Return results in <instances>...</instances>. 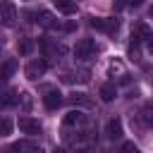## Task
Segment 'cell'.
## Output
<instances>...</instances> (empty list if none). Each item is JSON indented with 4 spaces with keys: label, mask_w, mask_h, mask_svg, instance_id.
Wrapping results in <instances>:
<instances>
[{
    "label": "cell",
    "mask_w": 153,
    "mask_h": 153,
    "mask_svg": "<svg viewBox=\"0 0 153 153\" xmlns=\"http://www.w3.org/2000/svg\"><path fill=\"white\" fill-rule=\"evenodd\" d=\"M55 153H65V151H62V148H57V151H55Z\"/></svg>",
    "instance_id": "obj_23"
},
{
    "label": "cell",
    "mask_w": 153,
    "mask_h": 153,
    "mask_svg": "<svg viewBox=\"0 0 153 153\" xmlns=\"http://www.w3.org/2000/svg\"><path fill=\"white\" fill-rule=\"evenodd\" d=\"M127 5H131V7H139V5H143V0H127Z\"/></svg>",
    "instance_id": "obj_20"
},
{
    "label": "cell",
    "mask_w": 153,
    "mask_h": 153,
    "mask_svg": "<svg viewBox=\"0 0 153 153\" xmlns=\"http://www.w3.org/2000/svg\"><path fill=\"white\" fill-rule=\"evenodd\" d=\"M14 69H17V60H14V57L5 60V62L0 65V81H7V79L14 74Z\"/></svg>",
    "instance_id": "obj_8"
},
{
    "label": "cell",
    "mask_w": 153,
    "mask_h": 153,
    "mask_svg": "<svg viewBox=\"0 0 153 153\" xmlns=\"http://www.w3.org/2000/svg\"><path fill=\"white\" fill-rule=\"evenodd\" d=\"M19 131L22 134H29V136H36L41 134V122L38 120H31V117H19Z\"/></svg>",
    "instance_id": "obj_4"
},
{
    "label": "cell",
    "mask_w": 153,
    "mask_h": 153,
    "mask_svg": "<svg viewBox=\"0 0 153 153\" xmlns=\"http://www.w3.org/2000/svg\"><path fill=\"white\" fill-rule=\"evenodd\" d=\"M96 53H98V45L91 38H81L74 45V57L76 60H91V57H96Z\"/></svg>",
    "instance_id": "obj_1"
},
{
    "label": "cell",
    "mask_w": 153,
    "mask_h": 153,
    "mask_svg": "<svg viewBox=\"0 0 153 153\" xmlns=\"http://www.w3.org/2000/svg\"><path fill=\"white\" fill-rule=\"evenodd\" d=\"M12 120H7V117H2L0 120V139H5V136H10L12 134Z\"/></svg>",
    "instance_id": "obj_17"
},
{
    "label": "cell",
    "mask_w": 153,
    "mask_h": 153,
    "mask_svg": "<svg viewBox=\"0 0 153 153\" xmlns=\"http://www.w3.org/2000/svg\"><path fill=\"white\" fill-rule=\"evenodd\" d=\"M53 5L57 7V12H62V14H76V2H72V0H53Z\"/></svg>",
    "instance_id": "obj_9"
},
{
    "label": "cell",
    "mask_w": 153,
    "mask_h": 153,
    "mask_svg": "<svg viewBox=\"0 0 153 153\" xmlns=\"http://www.w3.org/2000/svg\"><path fill=\"white\" fill-rule=\"evenodd\" d=\"M115 96H117V86H115V84H103V86H100V98H103L105 103H110Z\"/></svg>",
    "instance_id": "obj_12"
},
{
    "label": "cell",
    "mask_w": 153,
    "mask_h": 153,
    "mask_svg": "<svg viewBox=\"0 0 153 153\" xmlns=\"http://www.w3.org/2000/svg\"><path fill=\"white\" fill-rule=\"evenodd\" d=\"M12 151H14V153H41V148L33 146V143H29V141H19V143H14Z\"/></svg>",
    "instance_id": "obj_11"
},
{
    "label": "cell",
    "mask_w": 153,
    "mask_h": 153,
    "mask_svg": "<svg viewBox=\"0 0 153 153\" xmlns=\"http://www.w3.org/2000/svg\"><path fill=\"white\" fill-rule=\"evenodd\" d=\"M81 122H84V115H81L79 108H76V110H69L67 117H65V124H67V127H74V124H81Z\"/></svg>",
    "instance_id": "obj_13"
},
{
    "label": "cell",
    "mask_w": 153,
    "mask_h": 153,
    "mask_svg": "<svg viewBox=\"0 0 153 153\" xmlns=\"http://www.w3.org/2000/svg\"><path fill=\"white\" fill-rule=\"evenodd\" d=\"M129 60H139V41L131 36V43H129Z\"/></svg>",
    "instance_id": "obj_18"
},
{
    "label": "cell",
    "mask_w": 153,
    "mask_h": 153,
    "mask_svg": "<svg viewBox=\"0 0 153 153\" xmlns=\"http://www.w3.org/2000/svg\"><path fill=\"white\" fill-rule=\"evenodd\" d=\"M105 134H108V139H120L122 136V120L120 117H112L110 122H108V127H105Z\"/></svg>",
    "instance_id": "obj_6"
},
{
    "label": "cell",
    "mask_w": 153,
    "mask_h": 153,
    "mask_svg": "<svg viewBox=\"0 0 153 153\" xmlns=\"http://www.w3.org/2000/svg\"><path fill=\"white\" fill-rule=\"evenodd\" d=\"M14 22H17V7L12 2H5L2 5V24L5 26H12Z\"/></svg>",
    "instance_id": "obj_7"
},
{
    "label": "cell",
    "mask_w": 153,
    "mask_h": 153,
    "mask_svg": "<svg viewBox=\"0 0 153 153\" xmlns=\"http://www.w3.org/2000/svg\"><path fill=\"white\" fill-rule=\"evenodd\" d=\"M17 50H19V55H29V53L33 50V41H31V38H22V41L17 43Z\"/></svg>",
    "instance_id": "obj_15"
},
{
    "label": "cell",
    "mask_w": 153,
    "mask_h": 153,
    "mask_svg": "<svg viewBox=\"0 0 153 153\" xmlns=\"http://www.w3.org/2000/svg\"><path fill=\"white\" fill-rule=\"evenodd\" d=\"M69 103L76 105V108H91V105H93V100H91L86 93H81V91H79V93H72V96H69Z\"/></svg>",
    "instance_id": "obj_10"
},
{
    "label": "cell",
    "mask_w": 153,
    "mask_h": 153,
    "mask_svg": "<svg viewBox=\"0 0 153 153\" xmlns=\"http://www.w3.org/2000/svg\"><path fill=\"white\" fill-rule=\"evenodd\" d=\"M43 105H45L48 110H57V108L62 105V93H60L57 88H48L45 96H43Z\"/></svg>",
    "instance_id": "obj_5"
},
{
    "label": "cell",
    "mask_w": 153,
    "mask_h": 153,
    "mask_svg": "<svg viewBox=\"0 0 153 153\" xmlns=\"http://www.w3.org/2000/svg\"><path fill=\"white\" fill-rule=\"evenodd\" d=\"M124 5H127V0H115V7H117V10H122Z\"/></svg>",
    "instance_id": "obj_21"
},
{
    "label": "cell",
    "mask_w": 153,
    "mask_h": 153,
    "mask_svg": "<svg viewBox=\"0 0 153 153\" xmlns=\"http://www.w3.org/2000/svg\"><path fill=\"white\" fill-rule=\"evenodd\" d=\"M91 29H96V31H103V33H117V29H120V22L112 17V19H103V17H91Z\"/></svg>",
    "instance_id": "obj_2"
},
{
    "label": "cell",
    "mask_w": 153,
    "mask_h": 153,
    "mask_svg": "<svg viewBox=\"0 0 153 153\" xmlns=\"http://www.w3.org/2000/svg\"><path fill=\"white\" fill-rule=\"evenodd\" d=\"M36 17H38L36 22H38L41 26H45V29H48V26H55V22H53V14H50V12H38Z\"/></svg>",
    "instance_id": "obj_16"
},
{
    "label": "cell",
    "mask_w": 153,
    "mask_h": 153,
    "mask_svg": "<svg viewBox=\"0 0 153 153\" xmlns=\"http://www.w3.org/2000/svg\"><path fill=\"white\" fill-rule=\"evenodd\" d=\"M76 153H93V151H91V148H79Z\"/></svg>",
    "instance_id": "obj_22"
},
{
    "label": "cell",
    "mask_w": 153,
    "mask_h": 153,
    "mask_svg": "<svg viewBox=\"0 0 153 153\" xmlns=\"http://www.w3.org/2000/svg\"><path fill=\"white\" fill-rule=\"evenodd\" d=\"M17 103V96H14V91H0V105L2 108H10V105H14Z\"/></svg>",
    "instance_id": "obj_14"
},
{
    "label": "cell",
    "mask_w": 153,
    "mask_h": 153,
    "mask_svg": "<svg viewBox=\"0 0 153 153\" xmlns=\"http://www.w3.org/2000/svg\"><path fill=\"white\" fill-rule=\"evenodd\" d=\"M45 69H48V62H45V60H31V62L26 65L24 74H26V79L36 81L38 76H43V74H45Z\"/></svg>",
    "instance_id": "obj_3"
},
{
    "label": "cell",
    "mask_w": 153,
    "mask_h": 153,
    "mask_svg": "<svg viewBox=\"0 0 153 153\" xmlns=\"http://www.w3.org/2000/svg\"><path fill=\"white\" fill-rule=\"evenodd\" d=\"M122 153H141V151H139L131 141H127V143H122Z\"/></svg>",
    "instance_id": "obj_19"
}]
</instances>
